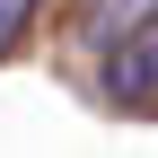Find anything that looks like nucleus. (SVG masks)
<instances>
[{"mask_svg":"<svg viewBox=\"0 0 158 158\" xmlns=\"http://www.w3.org/2000/svg\"><path fill=\"white\" fill-rule=\"evenodd\" d=\"M27 9H35V0H0V44H9V35L27 27Z\"/></svg>","mask_w":158,"mask_h":158,"instance_id":"obj_2","label":"nucleus"},{"mask_svg":"<svg viewBox=\"0 0 158 158\" xmlns=\"http://www.w3.org/2000/svg\"><path fill=\"white\" fill-rule=\"evenodd\" d=\"M123 9H132V0H123Z\"/></svg>","mask_w":158,"mask_h":158,"instance_id":"obj_3","label":"nucleus"},{"mask_svg":"<svg viewBox=\"0 0 158 158\" xmlns=\"http://www.w3.org/2000/svg\"><path fill=\"white\" fill-rule=\"evenodd\" d=\"M106 88L123 97V106H158V27L123 35V53L106 62Z\"/></svg>","mask_w":158,"mask_h":158,"instance_id":"obj_1","label":"nucleus"}]
</instances>
